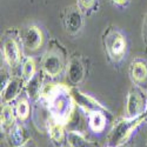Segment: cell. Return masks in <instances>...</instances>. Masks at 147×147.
<instances>
[{
    "instance_id": "6da1fadb",
    "label": "cell",
    "mask_w": 147,
    "mask_h": 147,
    "mask_svg": "<svg viewBox=\"0 0 147 147\" xmlns=\"http://www.w3.org/2000/svg\"><path fill=\"white\" fill-rule=\"evenodd\" d=\"M41 98L48 102V111L53 120L64 125L69 121L76 104L71 94V88L63 84L44 85Z\"/></svg>"
},
{
    "instance_id": "7a4b0ae2",
    "label": "cell",
    "mask_w": 147,
    "mask_h": 147,
    "mask_svg": "<svg viewBox=\"0 0 147 147\" xmlns=\"http://www.w3.org/2000/svg\"><path fill=\"white\" fill-rule=\"evenodd\" d=\"M146 120H147V115L145 114V112L141 115L136 117V118H124L119 120L114 125L113 129L111 131V134L108 137L109 146H112V147L122 146L129 139L132 133Z\"/></svg>"
},
{
    "instance_id": "3957f363",
    "label": "cell",
    "mask_w": 147,
    "mask_h": 147,
    "mask_svg": "<svg viewBox=\"0 0 147 147\" xmlns=\"http://www.w3.org/2000/svg\"><path fill=\"white\" fill-rule=\"evenodd\" d=\"M104 44L108 57L114 63H119L125 57L127 50V42L126 38L121 32L117 30H108L104 36Z\"/></svg>"
},
{
    "instance_id": "277c9868",
    "label": "cell",
    "mask_w": 147,
    "mask_h": 147,
    "mask_svg": "<svg viewBox=\"0 0 147 147\" xmlns=\"http://www.w3.org/2000/svg\"><path fill=\"white\" fill-rule=\"evenodd\" d=\"M41 66H42V72L46 76L51 78H57L65 69L64 57L59 51L51 50L45 54Z\"/></svg>"
},
{
    "instance_id": "5b68a950",
    "label": "cell",
    "mask_w": 147,
    "mask_h": 147,
    "mask_svg": "<svg viewBox=\"0 0 147 147\" xmlns=\"http://www.w3.org/2000/svg\"><path fill=\"white\" fill-rule=\"evenodd\" d=\"M21 40L25 50L28 52H36L44 44V33L36 25H28L21 31Z\"/></svg>"
},
{
    "instance_id": "8992f818",
    "label": "cell",
    "mask_w": 147,
    "mask_h": 147,
    "mask_svg": "<svg viewBox=\"0 0 147 147\" xmlns=\"http://www.w3.org/2000/svg\"><path fill=\"white\" fill-rule=\"evenodd\" d=\"M146 101L144 99L142 91L136 86H133L128 94L126 100V118H136L141 115L145 112Z\"/></svg>"
},
{
    "instance_id": "52a82bcc",
    "label": "cell",
    "mask_w": 147,
    "mask_h": 147,
    "mask_svg": "<svg viewBox=\"0 0 147 147\" xmlns=\"http://www.w3.org/2000/svg\"><path fill=\"white\" fill-rule=\"evenodd\" d=\"M71 94L73 96V99H74L76 104L81 109H84L87 114L95 112V111L107 112V108L102 104H100L96 99H94L93 96H91L90 94L84 93V92L79 91L78 88H71Z\"/></svg>"
},
{
    "instance_id": "ba28073f",
    "label": "cell",
    "mask_w": 147,
    "mask_h": 147,
    "mask_svg": "<svg viewBox=\"0 0 147 147\" xmlns=\"http://www.w3.org/2000/svg\"><path fill=\"white\" fill-rule=\"evenodd\" d=\"M64 25L71 35L78 34L84 27V16L79 6H71L66 9L64 17Z\"/></svg>"
},
{
    "instance_id": "9c48e42d",
    "label": "cell",
    "mask_w": 147,
    "mask_h": 147,
    "mask_svg": "<svg viewBox=\"0 0 147 147\" xmlns=\"http://www.w3.org/2000/svg\"><path fill=\"white\" fill-rule=\"evenodd\" d=\"M3 55L9 67H16L21 61V51L14 38H6L3 42Z\"/></svg>"
},
{
    "instance_id": "30bf717a",
    "label": "cell",
    "mask_w": 147,
    "mask_h": 147,
    "mask_svg": "<svg viewBox=\"0 0 147 147\" xmlns=\"http://www.w3.org/2000/svg\"><path fill=\"white\" fill-rule=\"evenodd\" d=\"M85 66L79 58H72L67 66V78L72 85H79L85 78Z\"/></svg>"
},
{
    "instance_id": "8fae6325",
    "label": "cell",
    "mask_w": 147,
    "mask_h": 147,
    "mask_svg": "<svg viewBox=\"0 0 147 147\" xmlns=\"http://www.w3.org/2000/svg\"><path fill=\"white\" fill-rule=\"evenodd\" d=\"M21 79L19 78H11L7 85L1 90V98L5 104H9L14 101L19 96V93L21 91Z\"/></svg>"
},
{
    "instance_id": "7c38bea8",
    "label": "cell",
    "mask_w": 147,
    "mask_h": 147,
    "mask_svg": "<svg viewBox=\"0 0 147 147\" xmlns=\"http://www.w3.org/2000/svg\"><path fill=\"white\" fill-rule=\"evenodd\" d=\"M129 76L133 82L144 84L147 80V63L144 60L137 59L132 61L129 66Z\"/></svg>"
},
{
    "instance_id": "4fadbf2b",
    "label": "cell",
    "mask_w": 147,
    "mask_h": 147,
    "mask_svg": "<svg viewBox=\"0 0 147 147\" xmlns=\"http://www.w3.org/2000/svg\"><path fill=\"white\" fill-rule=\"evenodd\" d=\"M14 107L11 106L9 104H5L1 108V114H0V121H1V131L5 133H9L16 126V120H17Z\"/></svg>"
},
{
    "instance_id": "5bb4252c",
    "label": "cell",
    "mask_w": 147,
    "mask_h": 147,
    "mask_svg": "<svg viewBox=\"0 0 147 147\" xmlns=\"http://www.w3.org/2000/svg\"><path fill=\"white\" fill-rule=\"evenodd\" d=\"M44 88L42 85V73L36 72V74L26 82V92L27 96L32 100H38L41 96V92Z\"/></svg>"
},
{
    "instance_id": "9a60e30c",
    "label": "cell",
    "mask_w": 147,
    "mask_h": 147,
    "mask_svg": "<svg viewBox=\"0 0 147 147\" xmlns=\"http://www.w3.org/2000/svg\"><path fill=\"white\" fill-rule=\"evenodd\" d=\"M107 118L104 111H95L88 114V127L94 133H102L106 128Z\"/></svg>"
},
{
    "instance_id": "2e32d148",
    "label": "cell",
    "mask_w": 147,
    "mask_h": 147,
    "mask_svg": "<svg viewBox=\"0 0 147 147\" xmlns=\"http://www.w3.org/2000/svg\"><path fill=\"white\" fill-rule=\"evenodd\" d=\"M28 141L30 140H28L27 131L22 126L16 125L9 132V145L12 147H22Z\"/></svg>"
},
{
    "instance_id": "e0dca14e",
    "label": "cell",
    "mask_w": 147,
    "mask_h": 147,
    "mask_svg": "<svg viewBox=\"0 0 147 147\" xmlns=\"http://www.w3.org/2000/svg\"><path fill=\"white\" fill-rule=\"evenodd\" d=\"M14 111H16V115H17L18 120L21 122H25L30 118L31 105H30V101L26 96H21L17 100V102L14 105Z\"/></svg>"
},
{
    "instance_id": "ac0fdd59",
    "label": "cell",
    "mask_w": 147,
    "mask_h": 147,
    "mask_svg": "<svg viewBox=\"0 0 147 147\" xmlns=\"http://www.w3.org/2000/svg\"><path fill=\"white\" fill-rule=\"evenodd\" d=\"M66 139L71 147H95L93 142L88 141L84 134L78 131H69L66 134Z\"/></svg>"
},
{
    "instance_id": "d6986e66",
    "label": "cell",
    "mask_w": 147,
    "mask_h": 147,
    "mask_svg": "<svg viewBox=\"0 0 147 147\" xmlns=\"http://www.w3.org/2000/svg\"><path fill=\"white\" fill-rule=\"evenodd\" d=\"M48 134L50 138L55 142V144H63L65 140V129H64V124L58 122L55 120H52V122L48 124Z\"/></svg>"
},
{
    "instance_id": "ffe728a7",
    "label": "cell",
    "mask_w": 147,
    "mask_h": 147,
    "mask_svg": "<svg viewBox=\"0 0 147 147\" xmlns=\"http://www.w3.org/2000/svg\"><path fill=\"white\" fill-rule=\"evenodd\" d=\"M35 74H36L35 61H34V59L32 57H27L25 59V61L22 63V66H21V78L25 82H27Z\"/></svg>"
},
{
    "instance_id": "44dd1931",
    "label": "cell",
    "mask_w": 147,
    "mask_h": 147,
    "mask_svg": "<svg viewBox=\"0 0 147 147\" xmlns=\"http://www.w3.org/2000/svg\"><path fill=\"white\" fill-rule=\"evenodd\" d=\"M96 0H78V3H79V7L82 8L84 11H88L91 9L94 4H95Z\"/></svg>"
},
{
    "instance_id": "7402d4cb",
    "label": "cell",
    "mask_w": 147,
    "mask_h": 147,
    "mask_svg": "<svg viewBox=\"0 0 147 147\" xmlns=\"http://www.w3.org/2000/svg\"><path fill=\"white\" fill-rule=\"evenodd\" d=\"M111 1L114 4V5H118V6H125L128 4L129 0H111Z\"/></svg>"
},
{
    "instance_id": "603a6c76",
    "label": "cell",
    "mask_w": 147,
    "mask_h": 147,
    "mask_svg": "<svg viewBox=\"0 0 147 147\" xmlns=\"http://www.w3.org/2000/svg\"><path fill=\"white\" fill-rule=\"evenodd\" d=\"M144 40H145V44L147 46V18H146L145 26H144Z\"/></svg>"
},
{
    "instance_id": "cb8c5ba5",
    "label": "cell",
    "mask_w": 147,
    "mask_h": 147,
    "mask_svg": "<svg viewBox=\"0 0 147 147\" xmlns=\"http://www.w3.org/2000/svg\"><path fill=\"white\" fill-rule=\"evenodd\" d=\"M22 147H35V146H34V144H33V142H32V141L30 140V141H28L27 144H25V145H24Z\"/></svg>"
},
{
    "instance_id": "d4e9b609",
    "label": "cell",
    "mask_w": 147,
    "mask_h": 147,
    "mask_svg": "<svg viewBox=\"0 0 147 147\" xmlns=\"http://www.w3.org/2000/svg\"><path fill=\"white\" fill-rule=\"evenodd\" d=\"M145 114L147 115V100H146V107H145Z\"/></svg>"
},
{
    "instance_id": "484cf974",
    "label": "cell",
    "mask_w": 147,
    "mask_h": 147,
    "mask_svg": "<svg viewBox=\"0 0 147 147\" xmlns=\"http://www.w3.org/2000/svg\"><path fill=\"white\" fill-rule=\"evenodd\" d=\"M108 147H112V146H108Z\"/></svg>"
}]
</instances>
